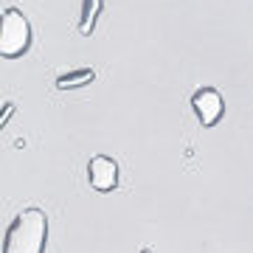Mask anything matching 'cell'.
I'll list each match as a JSON object with an SVG mask.
<instances>
[{"mask_svg": "<svg viewBox=\"0 0 253 253\" xmlns=\"http://www.w3.org/2000/svg\"><path fill=\"white\" fill-rule=\"evenodd\" d=\"M48 214L42 208H26L9 222L3 234V253H45Z\"/></svg>", "mask_w": 253, "mask_h": 253, "instance_id": "obj_1", "label": "cell"}, {"mask_svg": "<svg viewBox=\"0 0 253 253\" xmlns=\"http://www.w3.org/2000/svg\"><path fill=\"white\" fill-rule=\"evenodd\" d=\"M31 23L17 6H6L0 17V56L3 59H17L31 48Z\"/></svg>", "mask_w": 253, "mask_h": 253, "instance_id": "obj_2", "label": "cell"}, {"mask_svg": "<svg viewBox=\"0 0 253 253\" xmlns=\"http://www.w3.org/2000/svg\"><path fill=\"white\" fill-rule=\"evenodd\" d=\"M191 107L197 113L200 124L203 126H217L222 113H225V101H222V93L217 87H197L191 93Z\"/></svg>", "mask_w": 253, "mask_h": 253, "instance_id": "obj_3", "label": "cell"}, {"mask_svg": "<svg viewBox=\"0 0 253 253\" xmlns=\"http://www.w3.org/2000/svg\"><path fill=\"white\" fill-rule=\"evenodd\" d=\"M87 180L96 191H113L118 186V163L110 155H93L87 163Z\"/></svg>", "mask_w": 253, "mask_h": 253, "instance_id": "obj_4", "label": "cell"}, {"mask_svg": "<svg viewBox=\"0 0 253 253\" xmlns=\"http://www.w3.org/2000/svg\"><path fill=\"white\" fill-rule=\"evenodd\" d=\"M101 11H104V0H82V17H79V34L90 37L96 23H99Z\"/></svg>", "mask_w": 253, "mask_h": 253, "instance_id": "obj_5", "label": "cell"}, {"mask_svg": "<svg viewBox=\"0 0 253 253\" xmlns=\"http://www.w3.org/2000/svg\"><path fill=\"white\" fill-rule=\"evenodd\" d=\"M93 79H96V71H93V68H79V71L59 73L54 84L59 87V90H79V87H84V84H90Z\"/></svg>", "mask_w": 253, "mask_h": 253, "instance_id": "obj_6", "label": "cell"}]
</instances>
